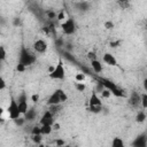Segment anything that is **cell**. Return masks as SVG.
<instances>
[{
    "label": "cell",
    "mask_w": 147,
    "mask_h": 147,
    "mask_svg": "<svg viewBox=\"0 0 147 147\" xmlns=\"http://www.w3.org/2000/svg\"><path fill=\"white\" fill-rule=\"evenodd\" d=\"M36 61V56L29 51L26 49L24 46L21 48V52H20V57H18V64L23 65V67H29L31 64H33Z\"/></svg>",
    "instance_id": "obj_1"
},
{
    "label": "cell",
    "mask_w": 147,
    "mask_h": 147,
    "mask_svg": "<svg viewBox=\"0 0 147 147\" xmlns=\"http://www.w3.org/2000/svg\"><path fill=\"white\" fill-rule=\"evenodd\" d=\"M102 101L100 99V96L98 95V93L95 91L92 92L91 96H90V100H88V109L91 113L93 114H99L102 111Z\"/></svg>",
    "instance_id": "obj_2"
},
{
    "label": "cell",
    "mask_w": 147,
    "mask_h": 147,
    "mask_svg": "<svg viewBox=\"0 0 147 147\" xmlns=\"http://www.w3.org/2000/svg\"><path fill=\"white\" fill-rule=\"evenodd\" d=\"M48 77L52 79H56V80H63L65 78V70H64V65H63L62 60H59L57 64L51 69Z\"/></svg>",
    "instance_id": "obj_3"
},
{
    "label": "cell",
    "mask_w": 147,
    "mask_h": 147,
    "mask_svg": "<svg viewBox=\"0 0 147 147\" xmlns=\"http://www.w3.org/2000/svg\"><path fill=\"white\" fill-rule=\"evenodd\" d=\"M7 111H8L9 118L13 119V121L21 117V113L18 110V105H17V101L14 96H10V101H9L8 107H7Z\"/></svg>",
    "instance_id": "obj_4"
},
{
    "label": "cell",
    "mask_w": 147,
    "mask_h": 147,
    "mask_svg": "<svg viewBox=\"0 0 147 147\" xmlns=\"http://www.w3.org/2000/svg\"><path fill=\"white\" fill-rule=\"evenodd\" d=\"M61 28H62V31L64 34L67 36H70V34H74L76 32V23H75V20L72 17H69L67 18L62 24H61Z\"/></svg>",
    "instance_id": "obj_5"
},
{
    "label": "cell",
    "mask_w": 147,
    "mask_h": 147,
    "mask_svg": "<svg viewBox=\"0 0 147 147\" xmlns=\"http://www.w3.org/2000/svg\"><path fill=\"white\" fill-rule=\"evenodd\" d=\"M17 101V105H18V110L21 113V115H24L28 109H29V106H28V99H26V94L25 93H21L18 95V98L16 99Z\"/></svg>",
    "instance_id": "obj_6"
},
{
    "label": "cell",
    "mask_w": 147,
    "mask_h": 147,
    "mask_svg": "<svg viewBox=\"0 0 147 147\" xmlns=\"http://www.w3.org/2000/svg\"><path fill=\"white\" fill-rule=\"evenodd\" d=\"M62 102H61V98H60V88H56L47 99L46 101V105L52 107V106H60Z\"/></svg>",
    "instance_id": "obj_7"
},
{
    "label": "cell",
    "mask_w": 147,
    "mask_h": 147,
    "mask_svg": "<svg viewBox=\"0 0 147 147\" xmlns=\"http://www.w3.org/2000/svg\"><path fill=\"white\" fill-rule=\"evenodd\" d=\"M39 123H40V125H53L55 123L54 122V114L51 110H46L41 115V117L39 119Z\"/></svg>",
    "instance_id": "obj_8"
},
{
    "label": "cell",
    "mask_w": 147,
    "mask_h": 147,
    "mask_svg": "<svg viewBox=\"0 0 147 147\" xmlns=\"http://www.w3.org/2000/svg\"><path fill=\"white\" fill-rule=\"evenodd\" d=\"M32 47H33V51H34L36 53H38V54H44V53L47 51V47H48V46H47V42H46L44 39H37V40H34Z\"/></svg>",
    "instance_id": "obj_9"
},
{
    "label": "cell",
    "mask_w": 147,
    "mask_h": 147,
    "mask_svg": "<svg viewBox=\"0 0 147 147\" xmlns=\"http://www.w3.org/2000/svg\"><path fill=\"white\" fill-rule=\"evenodd\" d=\"M131 146L132 147H146L147 146V136H146V133L144 132V133L137 136L133 139Z\"/></svg>",
    "instance_id": "obj_10"
},
{
    "label": "cell",
    "mask_w": 147,
    "mask_h": 147,
    "mask_svg": "<svg viewBox=\"0 0 147 147\" xmlns=\"http://www.w3.org/2000/svg\"><path fill=\"white\" fill-rule=\"evenodd\" d=\"M102 61L106 64L110 65V67H116L117 65V60L111 53H105L103 56H102Z\"/></svg>",
    "instance_id": "obj_11"
},
{
    "label": "cell",
    "mask_w": 147,
    "mask_h": 147,
    "mask_svg": "<svg viewBox=\"0 0 147 147\" xmlns=\"http://www.w3.org/2000/svg\"><path fill=\"white\" fill-rule=\"evenodd\" d=\"M129 105L131 107H138L140 105V94L133 91L129 98Z\"/></svg>",
    "instance_id": "obj_12"
},
{
    "label": "cell",
    "mask_w": 147,
    "mask_h": 147,
    "mask_svg": "<svg viewBox=\"0 0 147 147\" xmlns=\"http://www.w3.org/2000/svg\"><path fill=\"white\" fill-rule=\"evenodd\" d=\"M36 116H37V111L34 108H29L28 111L24 114V119L25 122H33L36 119Z\"/></svg>",
    "instance_id": "obj_13"
},
{
    "label": "cell",
    "mask_w": 147,
    "mask_h": 147,
    "mask_svg": "<svg viewBox=\"0 0 147 147\" xmlns=\"http://www.w3.org/2000/svg\"><path fill=\"white\" fill-rule=\"evenodd\" d=\"M91 67H92V69H93V71L95 72V74H100V72H102V69H103V67H102V64H101V62L99 61V60H92L91 61Z\"/></svg>",
    "instance_id": "obj_14"
},
{
    "label": "cell",
    "mask_w": 147,
    "mask_h": 147,
    "mask_svg": "<svg viewBox=\"0 0 147 147\" xmlns=\"http://www.w3.org/2000/svg\"><path fill=\"white\" fill-rule=\"evenodd\" d=\"M146 118H147V115H146L145 110H139L137 113V115H136V121L138 123H144L146 121Z\"/></svg>",
    "instance_id": "obj_15"
},
{
    "label": "cell",
    "mask_w": 147,
    "mask_h": 147,
    "mask_svg": "<svg viewBox=\"0 0 147 147\" xmlns=\"http://www.w3.org/2000/svg\"><path fill=\"white\" fill-rule=\"evenodd\" d=\"M53 131L52 125H40V134L41 136H48Z\"/></svg>",
    "instance_id": "obj_16"
},
{
    "label": "cell",
    "mask_w": 147,
    "mask_h": 147,
    "mask_svg": "<svg viewBox=\"0 0 147 147\" xmlns=\"http://www.w3.org/2000/svg\"><path fill=\"white\" fill-rule=\"evenodd\" d=\"M111 147H125V144H124L122 138L115 137L113 139V141H111Z\"/></svg>",
    "instance_id": "obj_17"
},
{
    "label": "cell",
    "mask_w": 147,
    "mask_h": 147,
    "mask_svg": "<svg viewBox=\"0 0 147 147\" xmlns=\"http://www.w3.org/2000/svg\"><path fill=\"white\" fill-rule=\"evenodd\" d=\"M140 105H141L142 110L147 109V93H145V92L142 94H140Z\"/></svg>",
    "instance_id": "obj_18"
},
{
    "label": "cell",
    "mask_w": 147,
    "mask_h": 147,
    "mask_svg": "<svg viewBox=\"0 0 147 147\" xmlns=\"http://www.w3.org/2000/svg\"><path fill=\"white\" fill-rule=\"evenodd\" d=\"M6 57H7V52H6V48H5V46L0 45V62L5 61V60H6Z\"/></svg>",
    "instance_id": "obj_19"
},
{
    "label": "cell",
    "mask_w": 147,
    "mask_h": 147,
    "mask_svg": "<svg viewBox=\"0 0 147 147\" xmlns=\"http://www.w3.org/2000/svg\"><path fill=\"white\" fill-rule=\"evenodd\" d=\"M75 88H76L78 92H84L85 88H86V85H85L84 83H78V82H76V83H75Z\"/></svg>",
    "instance_id": "obj_20"
},
{
    "label": "cell",
    "mask_w": 147,
    "mask_h": 147,
    "mask_svg": "<svg viewBox=\"0 0 147 147\" xmlns=\"http://www.w3.org/2000/svg\"><path fill=\"white\" fill-rule=\"evenodd\" d=\"M100 93H101V98H103V99H108V98L111 96V92L108 88H103Z\"/></svg>",
    "instance_id": "obj_21"
},
{
    "label": "cell",
    "mask_w": 147,
    "mask_h": 147,
    "mask_svg": "<svg viewBox=\"0 0 147 147\" xmlns=\"http://www.w3.org/2000/svg\"><path fill=\"white\" fill-rule=\"evenodd\" d=\"M76 5L79 7L80 10H87L88 7H90V3L86 2V1H84V2H78V3H76Z\"/></svg>",
    "instance_id": "obj_22"
},
{
    "label": "cell",
    "mask_w": 147,
    "mask_h": 147,
    "mask_svg": "<svg viewBox=\"0 0 147 147\" xmlns=\"http://www.w3.org/2000/svg\"><path fill=\"white\" fill-rule=\"evenodd\" d=\"M42 136L41 134H34V136H32V141L34 142V144H37V145H39V144H41V140H42V138H41Z\"/></svg>",
    "instance_id": "obj_23"
},
{
    "label": "cell",
    "mask_w": 147,
    "mask_h": 147,
    "mask_svg": "<svg viewBox=\"0 0 147 147\" xmlns=\"http://www.w3.org/2000/svg\"><path fill=\"white\" fill-rule=\"evenodd\" d=\"M14 122L17 126H23V124L25 123V119H24V117H18V118L14 119Z\"/></svg>",
    "instance_id": "obj_24"
},
{
    "label": "cell",
    "mask_w": 147,
    "mask_h": 147,
    "mask_svg": "<svg viewBox=\"0 0 147 147\" xmlns=\"http://www.w3.org/2000/svg\"><path fill=\"white\" fill-rule=\"evenodd\" d=\"M114 22H111V21H107V22H105V28L107 29V30H113L114 29Z\"/></svg>",
    "instance_id": "obj_25"
},
{
    "label": "cell",
    "mask_w": 147,
    "mask_h": 147,
    "mask_svg": "<svg viewBox=\"0 0 147 147\" xmlns=\"http://www.w3.org/2000/svg\"><path fill=\"white\" fill-rule=\"evenodd\" d=\"M75 78H76V82H78V83H83L84 79H85V75H84V74H77Z\"/></svg>",
    "instance_id": "obj_26"
},
{
    "label": "cell",
    "mask_w": 147,
    "mask_h": 147,
    "mask_svg": "<svg viewBox=\"0 0 147 147\" xmlns=\"http://www.w3.org/2000/svg\"><path fill=\"white\" fill-rule=\"evenodd\" d=\"M31 134H32V136H34V134H40V125H39V126H38V125L33 126L32 130H31Z\"/></svg>",
    "instance_id": "obj_27"
},
{
    "label": "cell",
    "mask_w": 147,
    "mask_h": 147,
    "mask_svg": "<svg viewBox=\"0 0 147 147\" xmlns=\"http://www.w3.org/2000/svg\"><path fill=\"white\" fill-rule=\"evenodd\" d=\"M6 86H7L6 80L3 79V77H1V76H0V91L5 90V88H6Z\"/></svg>",
    "instance_id": "obj_28"
},
{
    "label": "cell",
    "mask_w": 147,
    "mask_h": 147,
    "mask_svg": "<svg viewBox=\"0 0 147 147\" xmlns=\"http://www.w3.org/2000/svg\"><path fill=\"white\" fill-rule=\"evenodd\" d=\"M87 57H88L91 61H92V60H95V54H94L93 52H90V53L87 54Z\"/></svg>",
    "instance_id": "obj_29"
},
{
    "label": "cell",
    "mask_w": 147,
    "mask_h": 147,
    "mask_svg": "<svg viewBox=\"0 0 147 147\" xmlns=\"http://www.w3.org/2000/svg\"><path fill=\"white\" fill-rule=\"evenodd\" d=\"M31 100H32L33 102H38V100H39V95H38V94H33V95L31 96Z\"/></svg>",
    "instance_id": "obj_30"
},
{
    "label": "cell",
    "mask_w": 147,
    "mask_h": 147,
    "mask_svg": "<svg viewBox=\"0 0 147 147\" xmlns=\"http://www.w3.org/2000/svg\"><path fill=\"white\" fill-rule=\"evenodd\" d=\"M52 127H53V130L57 131V130H60V124H59V123H54V124L52 125Z\"/></svg>",
    "instance_id": "obj_31"
},
{
    "label": "cell",
    "mask_w": 147,
    "mask_h": 147,
    "mask_svg": "<svg viewBox=\"0 0 147 147\" xmlns=\"http://www.w3.org/2000/svg\"><path fill=\"white\" fill-rule=\"evenodd\" d=\"M2 114H3V108L0 107V122L3 123V118H2Z\"/></svg>",
    "instance_id": "obj_32"
},
{
    "label": "cell",
    "mask_w": 147,
    "mask_h": 147,
    "mask_svg": "<svg viewBox=\"0 0 147 147\" xmlns=\"http://www.w3.org/2000/svg\"><path fill=\"white\" fill-rule=\"evenodd\" d=\"M17 70H18V71H24V70H25V67H23V65H21V64H17Z\"/></svg>",
    "instance_id": "obj_33"
},
{
    "label": "cell",
    "mask_w": 147,
    "mask_h": 147,
    "mask_svg": "<svg viewBox=\"0 0 147 147\" xmlns=\"http://www.w3.org/2000/svg\"><path fill=\"white\" fill-rule=\"evenodd\" d=\"M56 145H57V146H62V145H64V141H62V140H56Z\"/></svg>",
    "instance_id": "obj_34"
},
{
    "label": "cell",
    "mask_w": 147,
    "mask_h": 147,
    "mask_svg": "<svg viewBox=\"0 0 147 147\" xmlns=\"http://www.w3.org/2000/svg\"><path fill=\"white\" fill-rule=\"evenodd\" d=\"M63 17H64V13H63V11H61V13H60V15H59V20H63Z\"/></svg>",
    "instance_id": "obj_35"
},
{
    "label": "cell",
    "mask_w": 147,
    "mask_h": 147,
    "mask_svg": "<svg viewBox=\"0 0 147 147\" xmlns=\"http://www.w3.org/2000/svg\"><path fill=\"white\" fill-rule=\"evenodd\" d=\"M37 147H46V146H45V145H44V144L41 142V144H39V145H37Z\"/></svg>",
    "instance_id": "obj_36"
},
{
    "label": "cell",
    "mask_w": 147,
    "mask_h": 147,
    "mask_svg": "<svg viewBox=\"0 0 147 147\" xmlns=\"http://www.w3.org/2000/svg\"><path fill=\"white\" fill-rule=\"evenodd\" d=\"M0 70H1V62H0Z\"/></svg>",
    "instance_id": "obj_37"
}]
</instances>
